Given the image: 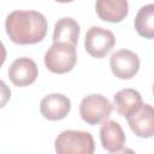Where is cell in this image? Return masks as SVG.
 Returning a JSON list of instances; mask_svg holds the SVG:
<instances>
[{
    "label": "cell",
    "mask_w": 154,
    "mask_h": 154,
    "mask_svg": "<svg viewBox=\"0 0 154 154\" xmlns=\"http://www.w3.org/2000/svg\"><path fill=\"white\" fill-rule=\"evenodd\" d=\"M46 17L32 10H17L11 12L5 20V30L13 43L34 45L41 42L47 34Z\"/></svg>",
    "instance_id": "cell-1"
},
{
    "label": "cell",
    "mask_w": 154,
    "mask_h": 154,
    "mask_svg": "<svg viewBox=\"0 0 154 154\" xmlns=\"http://www.w3.org/2000/svg\"><path fill=\"white\" fill-rule=\"evenodd\" d=\"M131 131L141 138H150L154 134V111L152 105L142 103L132 114L126 117Z\"/></svg>",
    "instance_id": "cell-8"
},
{
    "label": "cell",
    "mask_w": 154,
    "mask_h": 154,
    "mask_svg": "<svg viewBox=\"0 0 154 154\" xmlns=\"http://www.w3.org/2000/svg\"><path fill=\"white\" fill-rule=\"evenodd\" d=\"M11 97V90L7 87V84L0 79V108L5 107Z\"/></svg>",
    "instance_id": "cell-15"
},
{
    "label": "cell",
    "mask_w": 154,
    "mask_h": 154,
    "mask_svg": "<svg viewBox=\"0 0 154 154\" xmlns=\"http://www.w3.org/2000/svg\"><path fill=\"white\" fill-rule=\"evenodd\" d=\"M113 103L117 112L126 118L130 114H132L137 108H140L143 101L140 91L131 88H125L114 94Z\"/></svg>",
    "instance_id": "cell-12"
},
{
    "label": "cell",
    "mask_w": 154,
    "mask_h": 154,
    "mask_svg": "<svg viewBox=\"0 0 154 154\" xmlns=\"http://www.w3.org/2000/svg\"><path fill=\"white\" fill-rule=\"evenodd\" d=\"M81 28L79 24L70 17H64L54 24L53 42H67L77 46Z\"/></svg>",
    "instance_id": "cell-13"
},
{
    "label": "cell",
    "mask_w": 154,
    "mask_h": 154,
    "mask_svg": "<svg viewBox=\"0 0 154 154\" xmlns=\"http://www.w3.org/2000/svg\"><path fill=\"white\" fill-rule=\"evenodd\" d=\"M113 111V105L101 94H90L82 99L79 114L83 122L89 125H97L108 119Z\"/></svg>",
    "instance_id": "cell-4"
},
{
    "label": "cell",
    "mask_w": 154,
    "mask_h": 154,
    "mask_svg": "<svg viewBox=\"0 0 154 154\" xmlns=\"http://www.w3.org/2000/svg\"><path fill=\"white\" fill-rule=\"evenodd\" d=\"M112 73L119 79H130L140 70V58L130 49H119L109 58Z\"/></svg>",
    "instance_id": "cell-6"
},
{
    "label": "cell",
    "mask_w": 154,
    "mask_h": 154,
    "mask_svg": "<svg viewBox=\"0 0 154 154\" xmlns=\"http://www.w3.org/2000/svg\"><path fill=\"white\" fill-rule=\"evenodd\" d=\"M8 78L16 87H26L32 84L38 76V67L36 63L26 57L13 60L7 71Z\"/></svg>",
    "instance_id": "cell-7"
},
{
    "label": "cell",
    "mask_w": 154,
    "mask_h": 154,
    "mask_svg": "<svg viewBox=\"0 0 154 154\" xmlns=\"http://www.w3.org/2000/svg\"><path fill=\"white\" fill-rule=\"evenodd\" d=\"M135 29L137 34L144 38L154 37V5L142 6L135 17Z\"/></svg>",
    "instance_id": "cell-14"
},
{
    "label": "cell",
    "mask_w": 154,
    "mask_h": 154,
    "mask_svg": "<svg viewBox=\"0 0 154 154\" xmlns=\"http://www.w3.org/2000/svg\"><path fill=\"white\" fill-rule=\"evenodd\" d=\"M71 109V101L67 96L59 93L46 95L40 102V112L43 118L55 122L64 119Z\"/></svg>",
    "instance_id": "cell-9"
},
{
    "label": "cell",
    "mask_w": 154,
    "mask_h": 154,
    "mask_svg": "<svg viewBox=\"0 0 154 154\" xmlns=\"http://www.w3.org/2000/svg\"><path fill=\"white\" fill-rule=\"evenodd\" d=\"M54 149L58 154H91L95 150V143L88 131L65 130L57 136Z\"/></svg>",
    "instance_id": "cell-2"
},
{
    "label": "cell",
    "mask_w": 154,
    "mask_h": 154,
    "mask_svg": "<svg viewBox=\"0 0 154 154\" xmlns=\"http://www.w3.org/2000/svg\"><path fill=\"white\" fill-rule=\"evenodd\" d=\"M100 141L102 148L109 153H119L125 146V134L116 120L106 119L100 128Z\"/></svg>",
    "instance_id": "cell-10"
},
{
    "label": "cell",
    "mask_w": 154,
    "mask_h": 154,
    "mask_svg": "<svg viewBox=\"0 0 154 154\" xmlns=\"http://www.w3.org/2000/svg\"><path fill=\"white\" fill-rule=\"evenodd\" d=\"M5 60H6V48H5L4 43L0 41V67L2 66Z\"/></svg>",
    "instance_id": "cell-16"
},
{
    "label": "cell",
    "mask_w": 154,
    "mask_h": 154,
    "mask_svg": "<svg viewBox=\"0 0 154 154\" xmlns=\"http://www.w3.org/2000/svg\"><path fill=\"white\" fill-rule=\"evenodd\" d=\"M45 66L53 73L70 72L77 63L76 46L67 42H53L45 53Z\"/></svg>",
    "instance_id": "cell-3"
},
{
    "label": "cell",
    "mask_w": 154,
    "mask_h": 154,
    "mask_svg": "<svg viewBox=\"0 0 154 154\" xmlns=\"http://www.w3.org/2000/svg\"><path fill=\"white\" fill-rule=\"evenodd\" d=\"M95 10L100 19L108 23H120L129 12L128 0H96Z\"/></svg>",
    "instance_id": "cell-11"
},
{
    "label": "cell",
    "mask_w": 154,
    "mask_h": 154,
    "mask_svg": "<svg viewBox=\"0 0 154 154\" xmlns=\"http://www.w3.org/2000/svg\"><path fill=\"white\" fill-rule=\"evenodd\" d=\"M57 2H61V4H67V2H71L73 0H55Z\"/></svg>",
    "instance_id": "cell-17"
},
{
    "label": "cell",
    "mask_w": 154,
    "mask_h": 154,
    "mask_svg": "<svg viewBox=\"0 0 154 154\" xmlns=\"http://www.w3.org/2000/svg\"><path fill=\"white\" fill-rule=\"evenodd\" d=\"M116 45L114 34L111 30H107L101 26H91L84 40L85 51L94 58L106 57Z\"/></svg>",
    "instance_id": "cell-5"
}]
</instances>
